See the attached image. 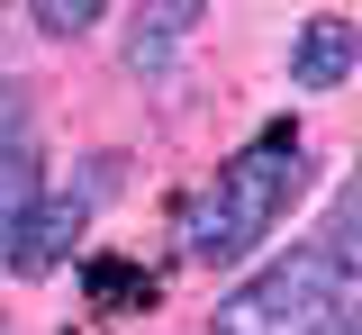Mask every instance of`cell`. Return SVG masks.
Here are the masks:
<instances>
[{
  "label": "cell",
  "mask_w": 362,
  "mask_h": 335,
  "mask_svg": "<svg viewBox=\"0 0 362 335\" xmlns=\"http://www.w3.org/2000/svg\"><path fill=\"white\" fill-rule=\"evenodd\" d=\"M299 182H308L299 127H263L235 163H218V191L190 208V254H199V263H235V254L299 199Z\"/></svg>",
  "instance_id": "obj_1"
},
{
  "label": "cell",
  "mask_w": 362,
  "mask_h": 335,
  "mask_svg": "<svg viewBox=\"0 0 362 335\" xmlns=\"http://www.w3.org/2000/svg\"><path fill=\"white\" fill-rule=\"evenodd\" d=\"M335 308H344V272H335V254H326V245H299L290 263H272L263 281H245L235 299H226L218 335H317Z\"/></svg>",
  "instance_id": "obj_2"
},
{
  "label": "cell",
  "mask_w": 362,
  "mask_h": 335,
  "mask_svg": "<svg viewBox=\"0 0 362 335\" xmlns=\"http://www.w3.org/2000/svg\"><path fill=\"white\" fill-rule=\"evenodd\" d=\"M354 18H335V9H326V18H308V28H299V54H290V82H299V91H335V82H344V73H354Z\"/></svg>",
  "instance_id": "obj_3"
},
{
  "label": "cell",
  "mask_w": 362,
  "mask_h": 335,
  "mask_svg": "<svg viewBox=\"0 0 362 335\" xmlns=\"http://www.w3.org/2000/svg\"><path fill=\"white\" fill-rule=\"evenodd\" d=\"M73 236H82V199H54V208L28 218V236L9 245V263H18V272H54V263L73 254Z\"/></svg>",
  "instance_id": "obj_4"
},
{
  "label": "cell",
  "mask_w": 362,
  "mask_h": 335,
  "mask_svg": "<svg viewBox=\"0 0 362 335\" xmlns=\"http://www.w3.org/2000/svg\"><path fill=\"white\" fill-rule=\"evenodd\" d=\"M28 218H37V154L9 136V145H0V245L28 236Z\"/></svg>",
  "instance_id": "obj_5"
},
{
  "label": "cell",
  "mask_w": 362,
  "mask_h": 335,
  "mask_svg": "<svg viewBox=\"0 0 362 335\" xmlns=\"http://www.w3.org/2000/svg\"><path fill=\"white\" fill-rule=\"evenodd\" d=\"M82 290H90V308H145L154 299V272H136V263H118V254H100L82 272Z\"/></svg>",
  "instance_id": "obj_6"
},
{
  "label": "cell",
  "mask_w": 362,
  "mask_h": 335,
  "mask_svg": "<svg viewBox=\"0 0 362 335\" xmlns=\"http://www.w3.org/2000/svg\"><path fill=\"white\" fill-rule=\"evenodd\" d=\"M28 18H37L45 37H82L90 18H109V9H100V0H37V9H28Z\"/></svg>",
  "instance_id": "obj_7"
},
{
  "label": "cell",
  "mask_w": 362,
  "mask_h": 335,
  "mask_svg": "<svg viewBox=\"0 0 362 335\" xmlns=\"http://www.w3.org/2000/svg\"><path fill=\"white\" fill-rule=\"evenodd\" d=\"M145 18H154V37H181V28L199 18V0H163V9H145ZM154 54H163V46H145V37H136V73H145Z\"/></svg>",
  "instance_id": "obj_8"
}]
</instances>
